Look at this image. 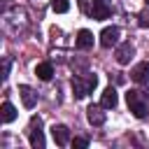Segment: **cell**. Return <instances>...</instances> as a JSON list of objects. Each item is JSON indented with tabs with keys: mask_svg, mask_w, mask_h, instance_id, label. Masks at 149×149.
Here are the masks:
<instances>
[{
	"mask_svg": "<svg viewBox=\"0 0 149 149\" xmlns=\"http://www.w3.org/2000/svg\"><path fill=\"white\" fill-rule=\"evenodd\" d=\"M126 102H128V107H130V112L137 116V119H144L147 116V98H144V93L142 91H128L126 93Z\"/></svg>",
	"mask_w": 149,
	"mask_h": 149,
	"instance_id": "cell-1",
	"label": "cell"
},
{
	"mask_svg": "<svg viewBox=\"0 0 149 149\" xmlns=\"http://www.w3.org/2000/svg\"><path fill=\"white\" fill-rule=\"evenodd\" d=\"M95 86H98V77H95V74H88L86 79H84V77H74V79H72V91H74L77 98H86Z\"/></svg>",
	"mask_w": 149,
	"mask_h": 149,
	"instance_id": "cell-2",
	"label": "cell"
},
{
	"mask_svg": "<svg viewBox=\"0 0 149 149\" xmlns=\"http://www.w3.org/2000/svg\"><path fill=\"white\" fill-rule=\"evenodd\" d=\"M42 119L40 116H33L30 119V144L35 149H42L44 147V135H42Z\"/></svg>",
	"mask_w": 149,
	"mask_h": 149,
	"instance_id": "cell-3",
	"label": "cell"
},
{
	"mask_svg": "<svg viewBox=\"0 0 149 149\" xmlns=\"http://www.w3.org/2000/svg\"><path fill=\"white\" fill-rule=\"evenodd\" d=\"M119 35H121V30H119L116 26H107V28L100 33V44H102L105 49H109V47H114V44L119 42Z\"/></svg>",
	"mask_w": 149,
	"mask_h": 149,
	"instance_id": "cell-4",
	"label": "cell"
},
{
	"mask_svg": "<svg viewBox=\"0 0 149 149\" xmlns=\"http://www.w3.org/2000/svg\"><path fill=\"white\" fill-rule=\"evenodd\" d=\"M133 54H135V47L130 44V42H123V44H119L116 47V63L119 65H128L130 63V58H133Z\"/></svg>",
	"mask_w": 149,
	"mask_h": 149,
	"instance_id": "cell-5",
	"label": "cell"
},
{
	"mask_svg": "<svg viewBox=\"0 0 149 149\" xmlns=\"http://www.w3.org/2000/svg\"><path fill=\"white\" fill-rule=\"evenodd\" d=\"M86 119H88L91 126H102V123H105V107H102V105H88Z\"/></svg>",
	"mask_w": 149,
	"mask_h": 149,
	"instance_id": "cell-6",
	"label": "cell"
},
{
	"mask_svg": "<svg viewBox=\"0 0 149 149\" xmlns=\"http://www.w3.org/2000/svg\"><path fill=\"white\" fill-rule=\"evenodd\" d=\"M130 79H133L135 84H147V81H149V63H147V61L137 63V65L130 70Z\"/></svg>",
	"mask_w": 149,
	"mask_h": 149,
	"instance_id": "cell-7",
	"label": "cell"
},
{
	"mask_svg": "<svg viewBox=\"0 0 149 149\" xmlns=\"http://www.w3.org/2000/svg\"><path fill=\"white\" fill-rule=\"evenodd\" d=\"M51 135H54V142H56L58 147H65V144L70 142V128L63 126V123H54Z\"/></svg>",
	"mask_w": 149,
	"mask_h": 149,
	"instance_id": "cell-8",
	"label": "cell"
},
{
	"mask_svg": "<svg viewBox=\"0 0 149 149\" xmlns=\"http://www.w3.org/2000/svg\"><path fill=\"white\" fill-rule=\"evenodd\" d=\"M91 14H93V19H98V21L109 19V16H112V5H109V2H102V0H93Z\"/></svg>",
	"mask_w": 149,
	"mask_h": 149,
	"instance_id": "cell-9",
	"label": "cell"
},
{
	"mask_svg": "<svg viewBox=\"0 0 149 149\" xmlns=\"http://www.w3.org/2000/svg\"><path fill=\"white\" fill-rule=\"evenodd\" d=\"M19 95H21V100H23V107L33 109V107L37 105V93H35L28 84H21V86H19Z\"/></svg>",
	"mask_w": 149,
	"mask_h": 149,
	"instance_id": "cell-10",
	"label": "cell"
},
{
	"mask_svg": "<svg viewBox=\"0 0 149 149\" xmlns=\"http://www.w3.org/2000/svg\"><path fill=\"white\" fill-rule=\"evenodd\" d=\"M74 47L77 49H81V51H86V49H91L93 47V33L91 30H79L77 33V40H74Z\"/></svg>",
	"mask_w": 149,
	"mask_h": 149,
	"instance_id": "cell-11",
	"label": "cell"
},
{
	"mask_svg": "<svg viewBox=\"0 0 149 149\" xmlns=\"http://www.w3.org/2000/svg\"><path fill=\"white\" fill-rule=\"evenodd\" d=\"M116 102H119V95H116V91H114L112 86H107V88L102 91V98H100V105H102L105 109H114V107H116Z\"/></svg>",
	"mask_w": 149,
	"mask_h": 149,
	"instance_id": "cell-12",
	"label": "cell"
},
{
	"mask_svg": "<svg viewBox=\"0 0 149 149\" xmlns=\"http://www.w3.org/2000/svg\"><path fill=\"white\" fill-rule=\"evenodd\" d=\"M35 74H37L42 81H49V79L54 77V68H51V63H37Z\"/></svg>",
	"mask_w": 149,
	"mask_h": 149,
	"instance_id": "cell-13",
	"label": "cell"
},
{
	"mask_svg": "<svg viewBox=\"0 0 149 149\" xmlns=\"http://www.w3.org/2000/svg\"><path fill=\"white\" fill-rule=\"evenodd\" d=\"M14 119H16V107L9 100H5L2 102V123H12Z\"/></svg>",
	"mask_w": 149,
	"mask_h": 149,
	"instance_id": "cell-14",
	"label": "cell"
},
{
	"mask_svg": "<svg viewBox=\"0 0 149 149\" xmlns=\"http://www.w3.org/2000/svg\"><path fill=\"white\" fill-rule=\"evenodd\" d=\"M51 9L56 14H65L70 9V0H51Z\"/></svg>",
	"mask_w": 149,
	"mask_h": 149,
	"instance_id": "cell-15",
	"label": "cell"
},
{
	"mask_svg": "<svg viewBox=\"0 0 149 149\" xmlns=\"http://www.w3.org/2000/svg\"><path fill=\"white\" fill-rule=\"evenodd\" d=\"M137 23H140L142 28H149V9H142V12H140V16H137Z\"/></svg>",
	"mask_w": 149,
	"mask_h": 149,
	"instance_id": "cell-16",
	"label": "cell"
},
{
	"mask_svg": "<svg viewBox=\"0 0 149 149\" xmlns=\"http://www.w3.org/2000/svg\"><path fill=\"white\" fill-rule=\"evenodd\" d=\"M72 147L84 149V147H88V140H86V137H74V140H72Z\"/></svg>",
	"mask_w": 149,
	"mask_h": 149,
	"instance_id": "cell-17",
	"label": "cell"
},
{
	"mask_svg": "<svg viewBox=\"0 0 149 149\" xmlns=\"http://www.w3.org/2000/svg\"><path fill=\"white\" fill-rule=\"evenodd\" d=\"M7 74H9V58H5V63H2V77L7 79Z\"/></svg>",
	"mask_w": 149,
	"mask_h": 149,
	"instance_id": "cell-18",
	"label": "cell"
},
{
	"mask_svg": "<svg viewBox=\"0 0 149 149\" xmlns=\"http://www.w3.org/2000/svg\"><path fill=\"white\" fill-rule=\"evenodd\" d=\"M79 9L84 12V14H88L91 9H88V0H79Z\"/></svg>",
	"mask_w": 149,
	"mask_h": 149,
	"instance_id": "cell-19",
	"label": "cell"
},
{
	"mask_svg": "<svg viewBox=\"0 0 149 149\" xmlns=\"http://www.w3.org/2000/svg\"><path fill=\"white\" fill-rule=\"evenodd\" d=\"M142 93H144V98H149V86H147V88H144Z\"/></svg>",
	"mask_w": 149,
	"mask_h": 149,
	"instance_id": "cell-20",
	"label": "cell"
}]
</instances>
